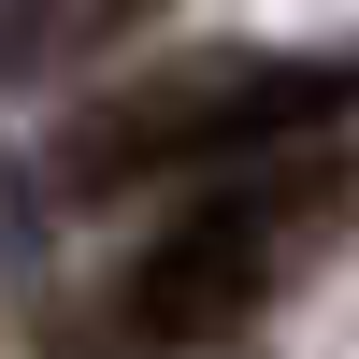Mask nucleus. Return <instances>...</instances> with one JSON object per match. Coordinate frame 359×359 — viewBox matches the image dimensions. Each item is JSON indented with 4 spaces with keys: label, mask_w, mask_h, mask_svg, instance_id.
Returning <instances> with one entry per match:
<instances>
[{
    "label": "nucleus",
    "mask_w": 359,
    "mask_h": 359,
    "mask_svg": "<svg viewBox=\"0 0 359 359\" xmlns=\"http://www.w3.org/2000/svg\"><path fill=\"white\" fill-rule=\"evenodd\" d=\"M345 201H359V158H316V144L245 158L201 216H172L158 245H144V273H130V331H144V345H216V331H245V316L302 273V245L345 216Z\"/></svg>",
    "instance_id": "obj_1"
},
{
    "label": "nucleus",
    "mask_w": 359,
    "mask_h": 359,
    "mask_svg": "<svg viewBox=\"0 0 359 359\" xmlns=\"http://www.w3.org/2000/svg\"><path fill=\"white\" fill-rule=\"evenodd\" d=\"M345 101H359L345 57H216V72H158V86H130V101L72 115L57 187H72V201H115V187H144V172H230V158L302 144L316 115H345Z\"/></svg>",
    "instance_id": "obj_2"
},
{
    "label": "nucleus",
    "mask_w": 359,
    "mask_h": 359,
    "mask_svg": "<svg viewBox=\"0 0 359 359\" xmlns=\"http://www.w3.org/2000/svg\"><path fill=\"white\" fill-rule=\"evenodd\" d=\"M130 15H144V0H43V15H29L15 43H0V57H72L86 29H130Z\"/></svg>",
    "instance_id": "obj_3"
}]
</instances>
